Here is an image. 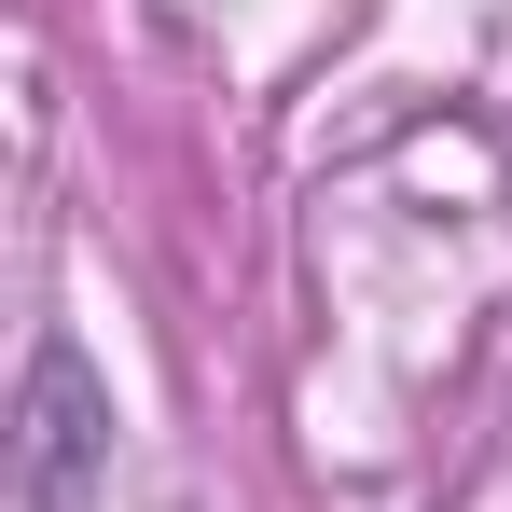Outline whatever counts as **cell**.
<instances>
[{
    "mask_svg": "<svg viewBox=\"0 0 512 512\" xmlns=\"http://www.w3.org/2000/svg\"><path fill=\"white\" fill-rule=\"evenodd\" d=\"M97 457H111V388L84 374V346H28V402H14V512H70Z\"/></svg>",
    "mask_w": 512,
    "mask_h": 512,
    "instance_id": "obj_1",
    "label": "cell"
}]
</instances>
